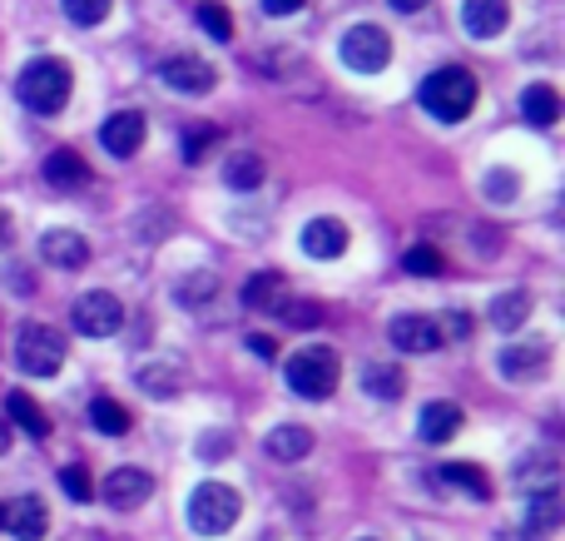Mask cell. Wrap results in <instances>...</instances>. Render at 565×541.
<instances>
[{"mask_svg":"<svg viewBox=\"0 0 565 541\" xmlns=\"http://www.w3.org/2000/svg\"><path fill=\"white\" fill-rule=\"evenodd\" d=\"M471 105H477V75H471V70L441 65L422 79V109H427V115L457 125V119L471 115Z\"/></svg>","mask_w":565,"mask_h":541,"instance_id":"1","label":"cell"},{"mask_svg":"<svg viewBox=\"0 0 565 541\" xmlns=\"http://www.w3.org/2000/svg\"><path fill=\"white\" fill-rule=\"evenodd\" d=\"M15 95L25 109H35V115H60L70 99V65L65 60H30L25 70H20L15 79Z\"/></svg>","mask_w":565,"mask_h":541,"instance_id":"2","label":"cell"},{"mask_svg":"<svg viewBox=\"0 0 565 541\" xmlns=\"http://www.w3.org/2000/svg\"><path fill=\"white\" fill-rule=\"evenodd\" d=\"M288 388L298 397H332V388H338V378H342V368H338V353H332L328 343H312V348H298V353L288 358Z\"/></svg>","mask_w":565,"mask_h":541,"instance_id":"3","label":"cell"},{"mask_svg":"<svg viewBox=\"0 0 565 541\" xmlns=\"http://www.w3.org/2000/svg\"><path fill=\"white\" fill-rule=\"evenodd\" d=\"M238 512H244V497H238L228 482H204L194 497H189V527H194L199 537L234 532Z\"/></svg>","mask_w":565,"mask_h":541,"instance_id":"4","label":"cell"},{"mask_svg":"<svg viewBox=\"0 0 565 541\" xmlns=\"http://www.w3.org/2000/svg\"><path fill=\"white\" fill-rule=\"evenodd\" d=\"M15 363L25 368L30 378H55L65 368V338L45 323H25L15 338Z\"/></svg>","mask_w":565,"mask_h":541,"instance_id":"5","label":"cell"},{"mask_svg":"<svg viewBox=\"0 0 565 541\" xmlns=\"http://www.w3.org/2000/svg\"><path fill=\"white\" fill-rule=\"evenodd\" d=\"M338 50H342V65L348 70L377 75V70H387V60H392V35L382 25H352Z\"/></svg>","mask_w":565,"mask_h":541,"instance_id":"6","label":"cell"},{"mask_svg":"<svg viewBox=\"0 0 565 541\" xmlns=\"http://www.w3.org/2000/svg\"><path fill=\"white\" fill-rule=\"evenodd\" d=\"M70 323L79 328L85 338H109L125 328V304H119L115 294H99V288H89V294L75 298V308H70Z\"/></svg>","mask_w":565,"mask_h":541,"instance_id":"7","label":"cell"},{"mask_svg":"<svg viewBox=\"0 0 565 541\" xmlns=\"http://www.w3.org/2000/svg\"><path fill=\"white\" fill-rule=\"evenodd\" d=\"M159 79H164L169 89H179V95H209V89L218 85V70L199 55H169L164 65H159Z\"/></svg>","mask_w":565,"mask_h":541,"instance_id":"8","label":"cell"},{"mask_svg":"<svg viewBox=\"0 0 565 541\" xmlns=\"http://www.w3.org/2000/svg\"><path fill=\"white\" fill-rule=\"evenodd\" d=\"M0 532L20 537V541H40L50 532V512L40 497H15L10 507H0Z\"/></svg>","mask_w":565,"mask_h":541,"instance_id":"9","label":"cell"},{"mask_svg":"<svg viewBox=\"0 0 565 541\" xmlns=\"http://www.w3.org/2000/svg\"><path fill=\"white\" fill-rule=\"evenodd\" d=\"M441 323L437 318H427V314H402V318H392V343L402 348V353H437L441 348Z\"/></svg>","mask_w":565,"mask_h":541,"instance_id":"10","label":"cell"},{"mask_svg":"<svg viewBox=\"0 0 565 541\" xmlns=\"http://www.w3.org/2000/svg\"><path fill=\"white\" fill-rule=\"evenodd\" d=\"M149 492H154V477L139 473V467H119V473H109V482H105V502L115 507V512H135V507H145Z\"/></svg>","mask_w":565,"mask_h":541,"instance_id":"11","label":"cell"},{"mask_svg":"<svg viewBox=\"0 0 565 541\" xmlns=\"http://www.w3.org/2000/svg\"><path fill=\"white\" fill-rule=\"evenodd\" d=\"M99 145H105L115 159H129L139 145H145V115H139V109H119V115H109L105 129H99Z\"/></svg>","mask_w":565,"mask_h":541,"instance_id":"12","label":"cell"},{"mask_svg":"<svg viewBox=\"0 0 565 541\" xmlns=\"http://www.w3.org/2000/svg\"><path fill=\"white\" fill-rule=\"evenodd\" d=\"M302 254L308 258H342L348 254V224L342 219H308L302 224Z\"/></svg>","mask_w":565,"mask_h":541,"instance_id":"13","label":"cell"},{"mask_svg":"<svg viewBox=\"0 0 565 541\" xmlns=\"http://www.w3.org/2000/svg\"><path fill=\"white\" fill-rule=\"evenodd\" d=\"M40 258H45L50 268H85L89 264V238L75 234V229H50V234L40 238Z\"/></svg>","mask_w":565,"mask_h":541,"instance_id":"14","label":"cell"},{"mask_svg":"<svg viewBox=\"0 0 565 541\" xmlns=\"http://www.w3.org/2000/svg\"><path fill=\"white\" fill-rule=\"evenodd\" d=\"M497 363H501V378H507V383H526V378H541V373H546L551 348H546V343H511L507 353L497 358Z\"/></svg>","mask_w":565,"mask_h":541,"instance_id":"15","label":"cell"},{"mask_svg":"<svg viewBox=\"0 0 565 541\" xmlns=\"http://www.w3.org/2000/svg\"><path fill=\"white\" fill-rule=\"evenodd\" d=\"M507 20H511L507 0H467V6H461V25H467V35H477V40L501 35Z\"/></svg>","mask_w":565,"mask_h":541,"instance_id":"16","label":"cell"},{"mask_svg":"<svg viewBox=\"0 0 565 541\" xmlns=\"http://www.w3.org/2000/svg\"><path fill=\"white\" fill-rule=\"evenodd\" d=\"M487 318H491V328H501V333H516V328H526V318H531V294L526 288H507V294L491 298Z\"/></svg>","mask_w":565,"mask_h":541,"instance_id":"17","label":"cell"},{"mask_svg":"<svg viewBox=\"0 0 565 541\" xmlns=\"http://www.w3.org/2000/svg\"><path fill=\"white\" fill-rule=\"evenodd\" d=\"M362 393L382 397V403H397L407 393V368H392V363H367L362 368Z\"/></svg>","mask_w":565,"mask_h":541,"instance_id":"18","label":"cell"},{"mask_svg":"<svg viewBox=\"0 0 565 541\" xmlns=\"http://www.w3.org/2000/svg\"><path fill=\"white\" fill-rule=\"evenodd\" d=\"M521 115L531 119L536 129H551L561 119V95L556 85H526V95H521Z\"/></svg>","mask_w":565,"mask_h":541,"instance_id":"19","label":"cell"},{"mask_svg":"<svg viewBox=\"0 0 565 541\" xmlns=\"http://www.w3.org/2000/svg\"><path fill=\"white\" fill-rule=\"evenodd\" d=\"M244 304L258 308V314H278V308L288 304V284H282L278 274H254L244 284Z\"/></svg>","mask_w":565,"mask_h":541,"instance_id":"20","label":"cell"},{"mask_svg":"<svg viewBox=\"0 0 565 541\" xmlns=\"http://www.w3.org/2000/svg\"><path fill=\"white\" fill-rule=\"evenodd\" d=\"M461 433V407L457 403H427L422 407V437L427 443H451Z\"/></svg>","mask_w":565,"mask_h":541,"instance_id":"21","label":"cell"},{"mask_svg":"<svg viewBox=\"0 0 565 541\" xmlns=\"http://www.w3.org/2000/svg\"><path fill=\"white\" fill-rule=\"evenodd\" d=\"M45 179L55 189H79L89 179V165L75 155V149H55V155L45 159Z\"/></svg>","mask_w":565,"mask_h":541,"instance_id":"22","label":"cell"},{"mask_svg":"<svg viewBox=\"0 0 565 541\" xmlns=\"http://www.w3.org/2000/svg\"><path fill=\"white\" fill-rule=\"evenodd\" d=\"M268 453H274L278 463H302V457L312 453V433L308 427H274V433H268Z\"/></svg>","mask_w":565,"mask_h":541,"instance_id":"23","label":"cell"},{"mask_svg":"<svg viewBox=\"0 0 565 541\" xmlns=\"http://www.w3.org/2000/svg\"><path fill=\"white\" fill-rule=\"evenodd\" d=\"M6 407H10V423H20L30 437H45V433H50L45 413H40V403H35L30 393H10V397H6Z\"/></svg>","mask_w":565,"mask_h":541,"instance_id":"24","label":"cell"},{"mask_svg":"<svg viewBox=\"0 0 565 541\" xmlns=\"http://www.w3.org/2000/svg\"><path fill=\"white\" fill-rule=\"evenodd\" d=\"M441 482L467 487V492L477 497V502H487V497H491V477L481 473L477 463H447V467H441Z\"/></svg>","mask_w":565,"mask_h":541,"instance_id":"25","label":"cell"},{"mask_svg":"<svg viewBox=\"0 0 565 541\" xmlns=\"http://www.w3.org/2000/svg\"><path fill=\"white\" fill-rule=\"evenodd\" d=\"M89 423L105 437H119V433H129V407H119L115 397H95V403H89Z\"/></svg>","mask_w":565,"mask_h":541,"instance_id":"26","label":"cell"},{"mask_svg":"<svg viewBox=\"0 0 565 541\" xmlns=\"http://www.w3.org/2000/svg\"><path fill=\"white\" fill-rule=\"evenodd\" d=\"M224 179H228V189H258L264 184V159L258 155H234L228 159V169H224Z\"/></svg>","mask_w":565,"mask_h":541,"instance_id":"27","label":"cell"},{"mask_svg":"<svg viewBox=\"0 0 565 541\" xmlns=\"http://www.w3.org/2000/svg\"><path fill=\"white\" fill-rule=\"evenodd\" d=\"M556 522H561V492L546 487V492L531 497V527H536V532H556Z\"/></svg>","mask_w":565,"mask_h":541,"instance_id":"28","label":"cell"},{"mask_svg":"<svg viewBox=\"0 0 565 541\" xmlns=\"http://www.w3.org/2000/svg\"><path fill=\"white\" fill-rule=\"evenodd\" d=\"M402 264H407V274H422V278H431V274H441V248H431V244H417V248H407L402 254Z\"/></svg>","mask_w":565,"mask_h":541,"instance_id":"29","label":"cell"},{"mask_svg":"<svg viewBox=\"0 0 565 541\" xmlns=\"http://www.w3.org/2000/svg\"><path fill=\"white\" fill-rule=\"evenodd\" d=\"M199 25H204L214 40H234V20H228V10L218 6V0H209V6H199Z\"/></svg>","mask_w":565,"mask_h":541,"instance_id":"30","label":"cell"},{"mask_svg":"<svg viewBox=\"0 0 565 541\" xmlns=\"http://www.w3.org/2000/svg\"><path fill=\"white\" fill-rule=\"evenodd\" d=\"M60 6H65V15L75 25H99L109 15V0H60Z\"/></svg>","mask_w":565,"mask_h":541,"instance_id":"31","label":"cell"},{"mask_svg":"<svg viewBox=\"0 0 565 541\" xmlns=\"http://www.w3.org/2000/svg\"><path fill=\"white\" fill-rule=\"evenodd\" d=\"M214 145H218V129L214 125H194L184 135V159H189V165H199V159H204Z\"/></svg>","mask_w":565,"mask_h":541,"instance_id":"32","label":"cell"},{"mask_svg":"<svg viewBox=\"0 0 565 541\" xmlns=\"http://www.w3.org/2000/svg\"><path fill=\"white\" fill-rule=\"evenodd\" d=\"M60 487H65L70 502H89V497H95V482H89L85 467H65V473H60Z\"/></svg>","mask_w":565,"mask_h":541,"instance_id":"33","label":"cell"},{"mask_svg":"<svg viewBox=\"0 0 565 541\" xmlns=\"http://www.w3.org/2000/svg\"><path fill=\"white\" fill-rule=\"evenodd\" d=\"M139 383H145L149 393H174L179 373H169V363H149V368H139Z\"/></svg>","mask_w":565,"mask_h":541,"instance_id":"34","label":"cell"},{"mask_svg":"<svg viewBox=\"0 0 565 541\" xmlns=\"http://www.w3.org/2000/svg\"><path fill=\"white\" fill-rule=\"evenodd\" d=\"M214 274H194V278H184V288H179V298H184V304H199V298H214Z\"/></svg>","mask_w":565,"mask_h":541,"instance_id":"35","label":"cell"},{"mask_svg":"<svg viewBox=\"0 0 565 541\" xmlns=\"http://www.w3.org/2000/svg\"><path fill=\"white\" fill-rule=\"evenodd\" d=\"M228 453H234V447H228V433H214V437L199 443V457H209V463H224Z\"/></svg>","mask_w":565,"mask_h":541,"instance_id":"36","label":"cell"},{"mask_svg":"<svg viewBox=\"0 0 565 541\" xmlns=\"http://www.w3.org/2000/svg\"><path fill=\"white\" fill-rule=\"evenodd\" d=\"M511 189H516V179H511V174H507V169H497V174H491V179H487V194H497V199H507V194H511Z\"/></svg>","mask_w":565,"mask_h":541,"instance_id":"37","label":"cell"},{"mask_svg":"<svg viewBox=\"0 0 565 541\" xmlns=\"http://www.w3.org/2000/svg\"><path fill=\"white\" fill-rule=\"evenodd\" d=\"M264 10H268V15H298L302 0H264Z\"/></svg>","mask_w":565,"mask_h":541,"instance_id":"38","label":"cell"},{"mask_svg":"<svg viewBox=\"0 0 565 541\" xmlns=\"http://www.w3.org/2000/svg\"><path fill=\"white\" fill-rule=\"evenodd\" d=\"M392 10H402V15H412V10H422V6H431V0H387Z\"/></svg>","mask_w":565,"mask_h":541,"instance_id":"39","label":"cell"},{"mask_svg":"<svg viewBox=\"0 0 565 541\" xmlns=\"http://www.w3.org/2000/svg\"><path fill=\"white\" fill-rule=\"evenodd\" d=\"M248 348H254L258 358H274V343H268V338H248Z\"/></svg>","mask_w":565,"mask_h":541,"instance_id":"40","label":"cell"},{"mask_svg":"<svg viewBox=\"0 0 565 541\" xmlns=\"http://www.w3.org/2000/svg\"><path fill=\"white\" fill-rule=\"evenodd\" d=\"M6 453H10V423L0 417V457H6Z\"/></svg>","mask_w":565,"mask_h":541,"instance_id":"41","label":"cell"},{"mask_svg":"<svg viewBox=\"0 0 565 541\" xmlns=\"http://www.w3.org/2000/svg\"><path fill=\"white\" fill-rule=\"evenodd\" d=\"M0 248H10V214H0Z\"/></svg>","mask_w":565,"mask_h":541,"instance_id":"42","label":"cell"},{"mask_svg":"<svg viewBox=\"0 0 565 541\" xmlns=\"http://www.w3.org/2000/svg\"><path fill=\"white\" fill-rule=\"evenodd\" d=\"M362 541H372V537H362Z\"/></svg>","mask_w":565,"mask_h":541,"instance_id":"43","label":"cell"}]
</instances>
